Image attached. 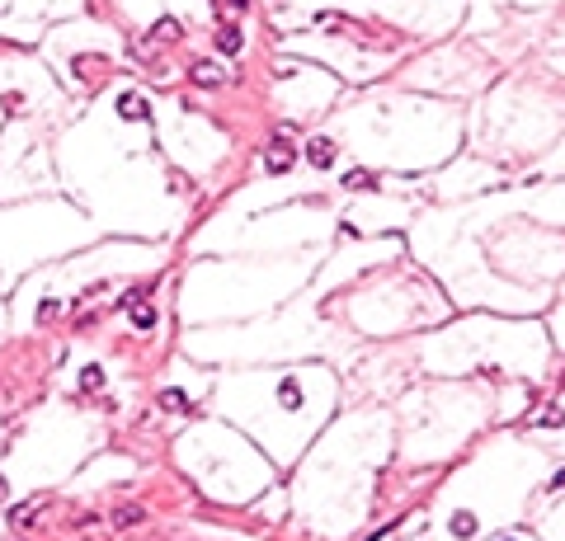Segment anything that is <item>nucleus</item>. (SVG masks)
Masks as SVG:
<instances>
[{
  "mask_svg": "<svg viewBox=\"0 0 565 541\" xmlns=\"http://www.w3.org/2000/svg\"><path fill=\"white\" fill-rule=\"evenodd\" d=\"M118 113L127 118V123H141V118H146V99H141V95H123V99H118Z\"/></svg>",
  "mask_w": 565,
  "mask_h": 541,
  "instance_id": "423d86ee",
  "label": "nucleus"
},
{
  "mask_svg": "<svg viewBox=\"0 0 565 541\" xmlns=\"http://www.w3.org/2000/svg\"><path fill=\"white\" fill-rule=\"evenodd\" d=\"M146 522V508L141 503H123V508H114V527L118 532H132V527H141Z\"/></svg>",
  "mask_w": 565,
  "mask_h": 541,
  "instance_id": "20e7f679",
  "label": "nucleus"
},
{
  "mask_svg": "<svg viewBox=\"0 0 565 541\" xmlns=\"http://www.w3.org/2000/svg\"><path fill=\"white\" fill-rule=\"evenodd\" d=\"M293 160H297V155H293V146H288V141H273V146H269V155H264V165H269L273 174L293 170Z\"/></svg>",
  "mask_w": 565,
  "mask_h": 541,
  "instance_id": "39448f33",
  "label": "nucleus"
},
{
  "mask_svg": "<svg viewBox=\"0 0 565 541\" xmlns=\"http://www.w3.org/2000/svg\"><path fill=\"white\" fill-rule=\"evenodd\" d=\"M194 80H198V85H226L222 66H212V61H198V66H194Z\"/></svg>",
  "mask_w": 565,
  "mask_h": 541,
  "instance_id": "0eeeda50",
  "label": "nucleus"
},
{
  "mask_svg": "<svg viewBox=\"0 0 565 541\" xmlns=\"http://www.w3.org/2000/svg\"><path fill=\"white\" fill-rule=\"evenodd\" d=\"M0 494H5V480H0Z\"/></svg>",
  "mask_w": 565,
  "mask_h": 541,
  "instance_id": "2eb2a0df",
  "label": "nucleus"
},
{
  "mask_svg": "<svg viewBox=\"0 0 565 541\" xmlns=\"http://www.w3.org/2000/svg\"><path fill=\"white\" fill-rule=\"evenodd\" d=\"M137 325H141V329H151V325H156V311H151V306H141V311H137Z\"/></svg>",
  "mask_w": 565,
  "mask_h": 541,
  "instance_id": "ddd939ff",
  "label": "nucleus"
},
{
  "mask_svg": "<svg viewBox=\"0 0 565 541\" xmlns=\"http://www.w3.org/2000/svg\"><path fill=\"white\" fill-rule=\"evenodd\" d=\"M344 184H349V189H372V174H363V170H353L349 179H344Z\"/></svg>",
  "mask_w": 565,
  "mask_h": 541,
  "instance_id": "9b49d317",
  "label": "nucleus"
},
{
  "mask_svg": "<svg viewBox=\"0 0 565 541\" xmlns=\"http://www.w3.org/2000/svg\"><path fill=\"white\" fill-rule=\"evenodd\" d=\"M160 405H165V409H184V395H179V391H165Z\"/></svg>",
  "mask_w": 565,
  "mask_h": 541,
  "instance_id": "f8f14e48",
  "label": "nucleus"
},
{
  "mask_svg": "<svg viewBox=\"0 0 565 541\" xmlns=\"http://www.w3.org/2000/svg\"><path fill=\"white\" fill-rule=\"evenodd\" d=\"M61 311V301H42V311H38V320H52V315H57Z\"/></svg>",
  "mask_w": 565,
  "mask_h": 541,
  "instance_id": "4468645a",
  "label": "nucleus"
},
{
  "mask_svg": "<svg viewBox=\"0 0 565 541\" xmlns=\"http://www.w3.org/2000/svg\"><path fill=\"white\" fill-rule=\"evenodd\" d=\"M452 537H462V541L476 537V518H471L467 508H462V513H452Z\"/></svg>",
  "mask_w": 565,
  "mask_h": 541,
  "instance_id": "6e6552de",
  "label": "nucleus"
},
{
  "mask_svg": "<svg viewBox=\"0 0 565 541\" xmlns=\"http://www.w3.org/2000/svg\"><path fill=\"white\" fill-rule=\"evenodd\" d=\"M42 508H47V499H29V503H20V508H10V522H15L20 532H29V527L38 522Z\"/></svg>",
  "mask_w": 565,
  "mask_h": 541,
  "instance_id": "f257e3e1",
  "label": "nucleus"
},
{
  "mask_svg": "<svg viewBox=\"0 0 565 541\" xmlns=\"http://www.w3.org/2000/svg\"><path fill=\"white\" fill-rule=\"evenodd\" d=\"M240 47H245L240 29H235V24H222V29H217V52H222V57H240Z\"/></svg>",
  "mask_w": 565,
  "mask_h": 541,
  "instance_id": "f03ea898",
  "label": "nucleus"
},
{
  "mask_svg": "<svg viewBox=\"0 0 565 541\" xmlns=\"http://www.w3.org/2000/svg\"><path fill=\"white\" fill-rule=\"evenodd\" d=\"M80 382H85V391H99V386H104V372H99V368H85V372H80Z\"/></svg>",
  "mask_w": 565,
  "mask_h": 541,
  "instance_id": "9d476101",
  "label": "nucleus"
},
{
  "mask_svg": "<svg viewBox=\"0 0 565 541\" xmlns=\"http://www.w3.org/2000/svg\"><path fill=\"white\" fill-rule=\"evenodd\" d=\"M278 400H283L288 409L302 405V391H297V382H283V386H278Z\"/></svg>",
  "mask_w": 565,
  "mask_h": 541,
  "instance_id": "1a4fd4ad",
  "label": "nucleus"
},
{
  "mask_svg": "<svg viewBox=\"0 0 565 541\" xmlns=\"http://www.w3.org/2000/svg\"><path fill=\"white\" fill-rule=\"evenodd\" d=\"M307 160H311L316 170H330V165H334V141H330V136H316L311 146H307Z\"/></svg>",
  "mask_w": 565,
  "mask_h": 541,
  "instance_id": "7ed1b4c3",
  "label": "nucleus"
}]
</instances>
